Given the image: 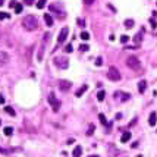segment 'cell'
Masks as SVG:
<instances>
[{
	"label": "cell",
	"mask_w": 157,
	"mask_h": 157,
	"mask_svg": "<svg viewBox=\"0 0 157 157\" xmlns=\"http://www.w3.org/2000/svg\"><path fill=\"white\" fill-rule=\"evenodd\" d=\"M107 78L110 79V81H113V82H117V81H120L122 75H120V72H119L117 68L112 66L110 69H109V72H107Z\"/></svg>",
	"instance_id": "obj_3"
},
{
	"label": "cell",
	"mask_w": 157,
	"mask_h": 157,
	"mask_svg": "<svg viewBox=\"0 0 157 157\" xmlns=\"http://www.w3.org/2000/svg\"><path fill=\"white\" fill-rule=\"evenodd\" d=\"M46 3H47V0H38V2H37V8L38 9H43L46 6Z\"/></svg>",
	"instance_id": "obj_22"
},
{
	"label": "cell",
	"mask_w": 157,
	"mask_h": 157,
	"mask_svg": "<svg viewBox=\"0 0 157 157\" xmlns=\"http://www.w3.org/2000/svg\"><path fill=\"white\" fill-rule=\"evenodd\" d=\"M3 19H9V13H6V12H0V21H3Z\"/></svg>",
	"instance_id": "obj_29"
},
{
	"label": "cell",
	"mask_w": 157,
	"mask_h": 157,
	"mask_svg": "<svg viewBox=\"0 0 157 157\" xmlns=\"http://www.w3.org/2000/svg\"><path fill=\"white\" fill-rule=\"evenodd\" d=\"M4 4V0H0V6H3Z\"/></svg>",
	"instance_id": "obj_40"
},
{
	"label": "cell",
	"mask_w": 157,
	"mask_h": 157,
	"mask_svg": "<svg viewBox=\"0 0 157 157\" xmlns=\"http://www.w3.org/2000/svg\"><path fill=\"white\" fill-rule=\"evenodd\" d=\"M68 32H69V28L68 26H63L62 30H60L59 35H57V46H56V49L59 47V46H62L65 41H66V38H68Z\"/></svg>",
	"instance_id": "obj_6"
},
{
	"label": "cell",
	"mask_w": 157,
	"mask_h": 157,
	"mask_svg": "<svg viewBox=\"0 0 157 157\" xmlns=\"http://www.w3.org/2000/svg\"><path fill=\"white\" fill-rule=\"evenodd\" d=\"M9 62V54L8 53H4V52H2L0 53V63L3 65V63H8Z\"/></svg>",
	"instance_id": "obj_15"
},
{
	"label": "cell",
	"mask_w": 157,
	"mask_h": 157,
	"mask_svg": "<svg viewBox=\"0 0 157 157\" xmlns=\"http://www.w3.org/2000/svg\"><path fill=\"white\" fill-rule=\"evenodd\" d=\"M81 38H82V40H90V34L87 32V31H82V32H81Z\"/></svg>",
	"instance_id": "obj_27"
},
{
	"label": "cell",
	"mask_w": 157,
	"mask_h": 157,
	"mask_svg": "<svg viewBox=\"0 0 157 157\" xmlns=\"http://www.w3.org/2000/svg\"><path fill=\"white\" fill-rule=\"evenodd\" d=\"M126 65L131 68L132 71H139V69H141V62H139V59L137 56H129L128 57Z\"/></svg>",
	"instance_id": "obj_2"
},
{
	"label": "cell",
	"mask_w": 157,
	"mask_h": 157,
	"mask_svg": "<svg viewBox=\"0 0 157 157\" xmlns=\"http://www.w3.org/2000/svg\"><path fill=\"white\" fill-rule=\"evenodd\" d=\"M60 6H62L60 3H53V4H50V10H52V12H54V13H57V15H60V16H62V10H63V9H59Z\"/></svg>",
	"instance_id": "obj_10"
},
{
	"label": "cell",
	"mask_w": 157,
	"mask_h": 157,
	"mask_svg": "<svg viewBox=\"0 0 157 157\" xmlns=\"http://www.w3.org/2000/svg\"><path fill=\"white\" fill-rule=\"evenodd\" d=\"M72 52H74L72 44H66V47H65V53H72Z\"/></svg>",
	"instance_id": "obj_28"
},
{
	"label": "cell",
	"mask_w": 157,
	"mask_h": 157,
	"mask_svg": "<svg viewBox=\"0 0 157 157\" xmlns=\"http://www.w3.org/2000/svg\"><path fill=\"white\" fill-rule=\"evenodd\" d=\"M44 22L47 26H53V24H54V19H53V16L50 15V13H44Z\"/></svg>",
	"instance_id": "obj_12"
},
{
	"label": "cell",
	"mask_w": 157,
	"mask_h": 157,
	"mask_svg": "<svg viewBox=\"0 0 157 157\" xmlns=\"http://www.w3.org/2000/svg\"><path fill=\"white\" fill-rule=\"evenodd\" d=\"M76 22H78V25L81 26V28H84V26H85V21H84V19H81V18H79L78 21H76Z\"/></svg>",
	"instance_id": "obj_31"
},
{
	"label": "cell",
	"mask_w": 157,
	"mask_h": 157,
	"mask_svg": "<svg viewBox=\"0 0 157 157\" xmlns=\"http://www.w3.org/2000/svg\"><path fill=\"white\" fill-rule=\"evenodd\" d=\"M0 125H2V122H0Z\"/></svg>",
	"instance_id": "obj_43"
},
{
	"label": "cell",
	"mask_w": 157,
	"mask_h": 157,
	"mask_svg": "<svg viewBox=\"0 0 157 157\" xmlns=\"http://www.w3.org/2000/svg\"><path fill=\"white\" fill-rule=\"evenodd\" d=\"M94 129H96V126H94V125H90L88 131H87V135H93L94 134Z\"/></svg>",
	"instance_id": "obj_30"
},
{
	"label": "cell",
	"mask_w": 157,
	"mask_h": 157,
	"mask_svg": "<svg viewBox=\"0 0 157 157\" xmlns=\"http://www.w3.org/2000/svg\"><path fill=\"white\" fill-rule=\"evenodd\" d=\"M96 65H97V66H101V65H103V59H101V57L96 59Z\"/></svg>",
	"instance_id": "obj_34"
},
{
	"label": "cell",
	"mask_w": 157,
	"mask_h": 157,
	"mask_svg": "<svg viewBox=\"0 0 157 157\" xmlns=\"http://www.w3.org/2000/svg\"><path fill=\"white\" fill-rule=\"evenodd\" d=\"M72 88V82L71 81H68V79H62V81H59V90L63 91V93H66V91H69Z\"/></svg>",
	"instance_id": "obj_8"
},
{
	"label": "cell",
	"mask_w": 157,
	"mask_h": 157,
	"mask_svg": "<svg viewBox=\"0 0 157 157\" xmlns=\"http://www.w3.org/2000/svg\"><path fill=\"white\" fill-rule=\"evenodd\" d=\"M15 4H16V0H12L10 3H9V8H15Z\"/></svg>",
	"instance_id": "obj_36"
},
{
	"label": "cell",
	"mask_w": 157,
	"mask_h": 157,
	"mask_svg": "<svg viewBox=\"0 0 157 157\" xmlns=\"http://www.w3.org/2000/svg\"><path fill=\"white\" fill-rule=\"evenodd\" d=\"M24 3H25V4H28V6H31V4L34 3V0H24Z\"/></svg>",
	"instance_id": "obj_35"
},
{
	"label": "cell",
	"mask_w": 157,
	"mask_h": 157,
	"mask_svg": "<svg viewBox=\"0 0 157 157\" xmlns=\"http://www.w3.org/2000/svg\"><path fill=\"white\" fill-rule=\"evenodd\" d=\"M54 65H56L59 69H68V66H69V60H68V57H63V56H57L54 57Z\"/></svg>",
	"instance_id": "obj_5"
},
{
	"label": "cell",
	"mask_w": 157,
	"mask_h": 157,
	"mask_svg": "<svg viewBox=\"0 0 157 157\" xmlns=\"http://www.w3.org/2000/svg\"><path fill=\"white\" fill-rule=\"evenodd\" d=\"M3 132H4V135H6V137H10L12 134H13V128L12 126H6L3 129Z\"/></svg>",
	"instance_id": "obj_20"
},
{
	"label": "cell",
	"mask_w": 157,
	"mask_h": 157,
	"mask_svg": "<svg viewBox=\"0 0 157 157\" xmlns=\"http://www.w3.org/2000/svg\"><path fill=\"white\" fill-rule=\"evenodd\" d=\"M90 157H98V156H90Z\"/></svg>",
	"instance_id": "obj_41"
},
{
	"label": "cell",
	"mask_w": 157,
	"mask_h": 157,
	"mask_svg": "<svg viewBox=\"0 0 157 157\" xmlns=\"http://www.w3.org/2000/svg\"><path fill=\"white\" fill-rule=\"evenodd\" d=\"M22 4H21V3H16L15 4V12H16V13H22Z\"/></svg>",
	"instance_id": "obj_25"
},
{
	"label": "cell",
	"mask_w": 157,
	"mask_h": 157,
	"mask_svg": "<svg viewBox=\"0 0 157 157\" xmlns=\"http://www.w3.org/2000/svg\"><path fill=\"white\" fill-rule=\"evenodd\" d=\"M47 38H49V32L44 34V43L47 41ZM44 43L41 44V47H40V50H38V53H37V60L38 62H43V59H44V49H46Z\"/></svg>",
	"instance_id": "obj_7"
},
{
	"label": "cell",
	"mask_w": 157,
	"mask_h": 157,
	"mask_svg": "<svg viewBox=\"0 0 157 157\" xmlns=\"http://www.w3.org/2000/svg\"><path fill=\"white\" fill-rule=\"evenodd\" d=\"M129 139H131V132H124V134H122V138H120V141L122 142H128L129 141Z\"/></svg>",
	"instance_id": "obj_17"
},
{
	"label": "cell",
	"mask_w": 157,
	"mask_h": 157,
	"mask_svg": "<svg viewBox=\"0 0 157 157\" xmlns=\"http://www.w3.org/2000/svg\"><path fill=\"white\" fill-rule=\"evenodd\" d=\"M134 21H132V19H126V21H125V26H126V28H132V26H134Z\"/></svg>",
	"instance_id": "obj_24"
},
{
	"label": "cell",
	"mask_w": 157,
	"mask_h": 157,
	"mask_svg": "<svg viewBox=\"0 0 157 157\" xmlns=\"http://www.w3.org/2000/svg\"><path fill=\"white\" fill-rule=\"evenodd\" d=\"M128 40H129L128 35H122V37H120V43H128Z\"/></svg>",
	"instance_id": "obj_33"
},
{
	"label": "cell",
	"mask_w": 157,
	"mask_h": 157,
	"mask_svg": "<svg viewBox=\"0 0 157 157\" xmlns=\"http://www.w3.org/2000/svg\"><path fill=\"white\" fill-rule=\"evenodd\" d=\"M0 153H2V154H8L9 151H8V150H4V148H2V147H0Z\"/></svg>",
	"instance_id": "obj_37"
},
{
	"label": "cell",
	"mask_w": 157,
	"mask_h": 157,
	"mask_svg": "<svg viewBox=\"0 0 157 157\" xmlns=\"http://www.w3.org/2000/svg\"><path fill=\"white\" fill-rule=\"evenodd\" d=\"M81 154H82V147L76 145L74 148V151H72V157H81Z\"/></svg>",
	"instance_id": "obj_13"
},
{
	"label": "cell",
	"mask_w": 157,
	"mask_h": 157,
	"mask_svg": "<svg viewBox=\"0 0 157 157\" xmlns=\"http://www.w3.org/2000/svg\"><path fill=\"white\" fill-rule=\"evenodd\" d=\"M148 22H150V25H151V28H156V26H157V22H156V21H154V19H153V18L150 19Z\"/></svg>",
	"instance_id": "obj_32"
},
{
	"label": "cell",
	"mask_w": 157,
	"mask_h": 157,
	"mask_svg": "<svg viewBox=\"0 0 157 157\" xmlns=\"http://www.w3.org/2000/svg\"><path fill=\"white\" fill-rule=\"evenodd\" d=\"M145 90H147V82L145 81H139L138 82V91L139 93H145Z\"/></svg>",
	"instance_id": "obj_16"
},
{
	"label": "cell",
	"mask_w": 157,
	"mask_h": 157,
	"mask_svg": "<svg viewBox=\"0 0 157 157\" xmlns=\"http://www.w3.org/2000/svg\"><path fill=\"white\" fill-rule=\"evenodd\" d=\"M22 26L26 31H35L38 28V19L34 15H28L22 19Z\"/></svg>",
	"instance_id": "obj_1"
},
{
	"label": "cell",
	"mask_w": 157,
	"mask_h": 157,
	"mask_svg": "<svg viewBox=\"0 0 157 157\" xmlns=\"http://www.w3.org/2000/svg\"><path fill=\"white\" fill-rule=\"evenodd\" d=\"M0 104H4V97L0 94Z\"/></svg>",
	"instance_id": "obj_39"
},
{
	"label": "cell",
	"mask_w": 157,
	"mask_h": 157,
	"mask_svg": "<svg viewBox=\"0 0 157 157\" xmlns=\"http://www.w3.org/2000/svg\"><path fill=\"white\" fill-rule=\"evenodd\" d=\"M104 97H106V91L104 90H100L97 93V100L98 101H103V100H104Z\"/></svg>",
	"instance_id": "obj_19"
},
{
	"label": "cell",
	"mask_w": 157,
	"mask_h": 157,
	"mask_svg": "<svg viewBox=\"0 0 157 157\" xmlns=\"http://www.w3.org/2000/svg\"><path fill=\"white\" fill-rule=\"evenodd\" d=\"M79 50H81V52H88V50H90V46L88 44H81L79 46Z\"/></svg>",
	"instance_id": "obj_26"
},
{
	"label": "cell",
	"mask_w": 157,
	"mask_h": 157,
	"mask_svg": "<svg viewBox=\"0 0 157 157\" xmlns=\"http://www.w3.org/2000/svg\"><path fill=\"white\" fill-rule=\"evenodd\" d=\"M4 112L8 113V115H10V116H16V112L13 110V107H10V106H4Z\"/></svg>",
	"instance_id": "obj_18"
},
{
	"label": "cell",
	"mask_w": 157,
	"mask_h": 157,
	"mask_svg": "<svg viewBox=\"0 0 157 157\" xmlns=\"http://www.w3.org/2000/svg\"><path fill=\"white\" fill-rule=\"evenodd\" d=\"M142 37H144V28H141V31H139V32L134 37V43H135L137 46H139V44L142 43Z\"/></svg>",
	"instance_id": "obj_9"
},
{
	"label": "cell",
	"mask_w": 157,
	"mask_h": 157,
	"mask_svg": "<svg viewBox=\"0 0 157 157\" xmlns=\"http://www.w3.org/2000/svg\"><path fill=\"white\" fill-rule=\"evenodd\" d=\"M84 3H85V4H93L94 0H84Z\"/></svg>",
	"instance_id": "obj_38"
},
{
	"label": "cell",
	"mask_w": 157,
	"mask_h": 157,
	"mask_svg": "<svg viewBox=\"0 0 157 157\" xmlns=\"http://www.w3.org/2000/svg\"><path fill=\"white\" fill-rule=\"evenodd\" d=\"M137 157H142V156H141V154H139V156H137Z\"/></svg>",
	"instance_id": "obj_42"
},
{
	"label": "cell",
	"mask_w": 157,
	"mask_h": 157,
	"mask_svg": "<svg viewBox=\"0 0 157 157\" xmlns=\"http://www.w3.org/2000/svg\"><path fill=\"white\" fill-rule=\"evenodd\" d=\"M87 90H88V85H87V84H84V85L81 87V88H79L76 93H75V96H76V97H82V94L85 93Z\"/></svg>",
	"instance_id": "obj_14"
},
{
	"label": "cell",
	"mask_w": 157,
	"mask_h": 157,
	"mask_svg": "<svg viewBox=\"0 0 157 157\" xmlns=\"http://www.w3.org/2000/svg\"><path fill=\"white\" fill-rule=\"evenodd\" d=\"M47 100H49V104L52 106L53 112H59L60 104H62V103H60V101L56 98V94H54V93H50V94H49V97H47Z\"/></svg>",
	"instance_id": "obj_4"
},
{
	"label": "cell",
	"mask_w": 157,
	"mask_h": 157,
	"mask_svg": "<svg viewBox=\"0 0 157 157\" xmlns=\"http://www.w3.org/2000/svg\"><path fill=\"white\" fill-rule=\"evenodd\" d=\"M156 124H157V113L151 112L150 113V117H148V125L150 126H156Z\"/></svg>",
	"instance_id": "obj_11"
},
{
	"label": "cell",
	"mask_w": 157,
	"mask_h": 157,
	"mask_svg": "<svg viewBox=\"0 0 157 157\" xmlns=\"http://www.w3.org/2000/svg\"><path fill=\"white\" fill-rule=\"evenodd\" d=\"M129 97H131V96H129L128 93H122V94L119 96L120 101H126V100H129Z\"/></svg>",
	"instance_id": "obj_21"
},
{
	"label": "cell",
	"mask_w": 157,
	"mask_h": 157,
	"mask_svg": "<svg viewBox=\"0 0 157 157\" xmlns=\"http://www.w3.org/2000/svg\"><path fill=\"white\" fill-rule=\"evenodd\" d=\"M98 119H100V122H101L103 125H109L107 120H106V116L103 115V113H100V115H98Z\"/></svg>",
	"instance_id": "obj_23"
}]
</instances>
